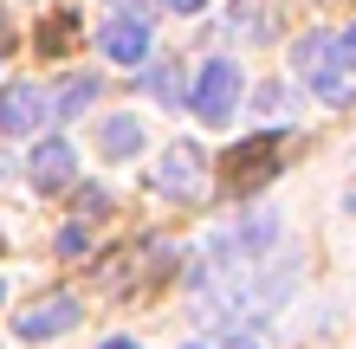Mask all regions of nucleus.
Here are the masks:
<instances>
[{"label":"nucleus","mask_w":356,"mask_h":349,"mask_svg":"<svg viewBox=\"0 0 356 349\" xmlns=\"http://www.w3.org/2000/svg\"><path fill=\"white\" fill-rule=\"evenodd\" d=\"M285 149H291V130H285V123H272V130L246 136L240 149L227 155V181H234V188H259V181H272V175H279Z\"/></svg>","instance_id":"f257e3e1"},{"label":"nucleus","mask_w":356,"mask_h":349,"mask_svg":"<svg viewBox=\"0 0 356 349\" xmlns=\"http://www.w3.org/2000/svg\"><path fill=\"white\" fill-rule=\"evenodd\" d=\"M240 91H246V71L234 65V58H214V65H201L195 91H188V110H195L201 123H227L240 110Z\"/></svg>","instance_id":"f03ea898"},{"label":"nucleus","mask_w":356,"mask_h":349,"mask_svg":"<svg viewBox=\"0 0 356 349\" xmlns=\"http://www.w3.org/2000/svg\"><path fill=\"white\" fill-rule=\"evenodd\" d=\"M291 65L305 71V85L324 97V104H343L350 97V78H337L343 65H337V39L330 33H305L298 46H291Z\"/></svg>","instance_id":"7ed1b4c3"},{"label":"nucleus","mask_w":356,"mask_h":349,"mask_svg":"<svg viewBox=\"0 0 356 349\" xmlns=\"http://www.w3.org/2000/svg\"><path fill=\"white\" fill-rule=\"evenodd\" d=\"M156 188L169 194V201H195L207 188V155L195 149V142H169L156 162Z\"/></svg>","instance_id":"20e7f679"},{"label":"nucleus","mask_w":356,"mask_h":349,"mask_svg":"<svg viewBox=\"0 0 356 349\" xmlns=\"http://www.w3.org/2000/svg\"><path fill=\"white\" fill-rule=\"evenodd\" d=\"M52 123V104H46V91L33 85V78H13L7 91H0V130L7 136H33V130H46Z\"/></svg>","instance_id":"39448f33"},{"label":"nucleus","mask_w":356,"mask_h":349,"mask_svg":"<svg viewBox=\"0 0 356 349\" xmlns=\"http://www.w3.org/2000/svg\"><path fill=\"white\" fill-rule=\"evenodd\" d=\"M72 175H78L72 142L39 136V142H33V155H26V181H33V194H65V188H72Z\"/></svg>","instance_id":"423d86ee"},{"label":"nucleus","mask_w":356,"mask_h":349,"mask_svg":"<svg viewBox=\"0 0 356 349\" xmlns=\"http://www.w3.org/2000/svg\"><path fill=\"white\" fill-rule=\"evenodd\" d=\"M13 330H19V343H52V337H65V330H78V298H39V304H26V311L13 317Z\"/></svg>","instance_id":"0eeeda50"},{"label":"nucleus","mask_w":356,"mask_h":349,"mask_svg":"<svg viewBox=\"0 0 356 349\" xmlns=\"http://www.w3.org/2000/svg\"><path fill=\"white\" fill-rule=\"evenodd\" d=\"M97 46H104V58H117V65H143V58H149V19L117 13L111 26L97 33Z\"/></svg>","instance_id":"6e6552de"},{"label":"nucleus","mask_w":356,"mask_h":349,"mask_svg":"<svg viewBox=\"0 0 356 349\" xmlns=\"http://www.w3.org/2000/svg\"><path fill=\"white\" fill-rule=\"evenodd\" d=\"M97 149L111 155V162H130L143 149V123L136 117H104V130H97Z\"/></svg>","instance_id":"1a4fd4ad"},{"label":"nucleus","mask_w":356,"mask_h":349,"mask_svg":"<svg viewBox=\"0 0 356 349\" xmlns=\"http://www.w3.org/2000/svg\"><path fill=\"white\" fill-rule=\"evenodd\" d=\"M97 78H72V85H65V97H58V117H78V110H85V104H97Z\"/></svg>","instance_id":"9d476101"},{"label":"nucleus","mask_w":356,"mask_h":349,"mask_svg":"<svg viewBox=\"0 0 356 349\" xmlns=\"http://www.w3.org/2000/svg\"><path fill=\"white\" fill-rule=\"evenodd\" d=\"M330 39H337V65H343V71H356V19H350L343 33H330Z\"/></svg>","instance_id":"9b49d317"},{"label":"nucleus","mask_w":356,"mask_h":349,"mask_svg":"<svg viewBox=\"0 0 356 349\" xmlns=\"http://www.w3.org/2000/svg\"><path fill=\"white\" fill-rule=\"evenodd\" d=\"M85 220H78V227H65V233H58V253H65V259H78V253H85Z\"/></svg>","instance_id":"f8f14e48"},{"label":"nucleus","mask_w":356,"mask_h":349,"mask_svg":"<svg viewBox=\"0 0 356 349\" xmlns=\"http://www.w3.org/2000/svg\"><path fill=\"white\" fill-rule=\"evenodd\" d=\"M149 91H156V97H175V91H181V85H175V65H156V71H149Z\"/></svg>","instance_id":"ddd939ff"},{"label":"nucleus","mask_w":356,"mask_h":349,"mask_svg":"<svg viewBox=\"0 0 356 349\" xmlns=\"http://www.w3.org/2000/svg\"><path fill=\"white\" fill-rule=\"evenodd\" d=\"M169 7H175V13H201L207 0H169Z\"/></svg>","instance_id":"4468645a"},{"label":"nucleus","mask_w":356,"mask_h":349,"mask_svg":"<svg viewBox=\"0 0 356 349\" xmlns=\"http://www.w3.org/2000/svg\"><path fill=\"white\" fill-rule=\"evenodd\" d=\"M227 349H259V343H253V337H240V330H234V337H227Z\"/></svg>","instance_id":"2eb2a0df"},{"label":"nucleus","mask_w":356,"mask_h":349,"mask_svg":"<svg viewBox=\"0 0 356 349\" xmlns=\"http://www.w3.org/2000/svg\"><path fill=\"white\" fill-rule=\"evenodd\" d=\"M104 349H136V343H130V337H111V343H104Z\"/></svg>","instance_id":"dca6fc26"},{"label":"nucleus","mask_w":356,"mask_h":349,"mask_svg":"<svg viewBox=\"0 0 356 349\" xmlns=\"http://www.w3.org/2000/svg\"><path fill=\"white\" fill-rule=\"evenodd\" d=\"M343 214H356V188H350V194H343Z\"/></svg>","instance_id":"f3484780"},{"label":"nucleus","mask_w":356,"mask_h":349,"mask_svg":"<svg viewBox=\"0 0 356 349\" xmlns=\"http://www.w3.org/2000/svg\"><path fill=\"white\" fill-rule=\"evenodd\" d=\"M0 298H7V284H0Z\"/></svg>","instance_id":"a211bd4d"}]
</instances>
